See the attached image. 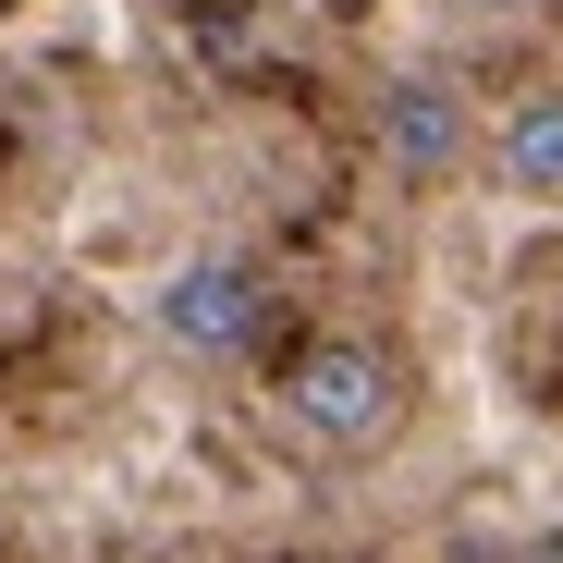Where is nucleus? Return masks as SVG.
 Masks as SVG:
<instances>
[{"label": "nucleus", "mask_w": 563, "mask_h": 563, "mask_svg": "<svg viewBox=\"0 0 563 563\" xmlns=\"http://www.w3.org/2000/svg\"><path fill=\"white\" fill-rule=\"evenodd\" d=\"M147 319H159V343H172V355H197V367H245V355L269 343L282 295H269V269H257V257L197 245V257H184L159 295H147Z\"/></svg>", "instance_id": "f03ea898"}, {"label": "nucleus", "mask_w": 563, "mask_h": 563, "mask_svg": "<svg viewBox=\"0 0 563 563\" xmlns=\"http://www.w3.org/2000/svg\"><path fill=\"white\" fill-rule=\"evenodd\" d=\"M405 405H417V367L380 331H319V343H295V355L269 367V429L295 441V453H319V465L393 453Z\"/></svg>", "instance_id": "f257e3e1"}, {"label": "nucleus", "mask_w": 563, "mask_h": 563, "mask_svg": "<svg viewBox=\"0 0 563 563\" xmlns=\"http://www.w3.org/2000/svg\"><path fill=\"white\" fill-rule=\"evenodd\" d=\"M478 99H465L453 74H429V62H405V74H380V99H367V147H380V172L393 184H453V172H478Z\"/></svg>", "instance_id": "7ed1b4c3"}, {"label": "nucleus", "mask_w": 563, "mask_h": 563, "mask_svg": "<svg viewBox=\"0 0 563 563\" xmlns=\"http://www.w3.org/2000/svg\"><path fill=\"white\" fill-rule=\"evenodd\" d=\"M490 184L527 209H563V86H527V99H503V123L478 135Z\"/></svg>", "instance_id": "20e7f679"}, {"label": "nucleus", "mask_w": 563, "mask_h": 563, "mask_svg": "<svg viewBox=\"0 0 563 563\" xmlns=\"http://www.w3.org/2000/svg\"><path fill=\"white\" fill-rule=\"evenodd\" d=\"M478 13H503V25H551L563 0H478Z\"/></svg>", "instance_id": "39448f33"}]
</instances>
